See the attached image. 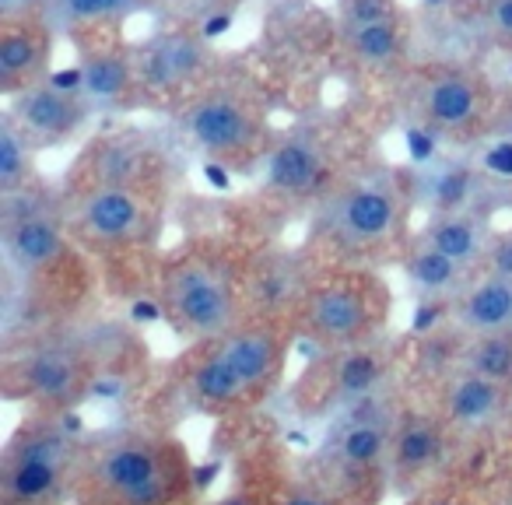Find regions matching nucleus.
I'll list each match as a JSON object with an SVG mask.
<instances>
[{
	"instance_id": "nucleus-10",
	"label": "nucleus",
	"mask_w": 512,
	"mask_h": 505,
	"mask_svg": "<svg viewBox=\"0 0 512 505\" xmlns=\"http://www.w3.org/2000/svg\"><path fill=\"white\" fill-rule=\"evenodd\" d=\"M211 57V46L200 32H158L155 39H148L134 53L137 81H141L144 92H179L211 67Z\"/></svg>"
},
{
	"instance_id": "nucleus-3",
	"label": "nucleus",
	"mask_w": 512,
	"mask_h": 505,
	"mask_svg": "<svg viewBox=\"0 0 512 505\" xmlns=\"http://www.w3.org/2000/svg\"><path fill=\"white\" fill-rule=\"evenodd\" d=\"M162 309L183 334L225 337L235 327V281L221 257L190 253L162 278Z\"/></svg>"
},
{
	"instance_id": "nucleus-43",
	"label": "nucleus",
	"mask_w": 512,
	"mask_h": 505,
	"mask_svg": "<svg viewBox=\"0 0 512 505\" xmlns=\"http://www.w3.org/2000/svg\"><path fill=\"white\" fill-rule=\"evenodd\" d=\"M428 4H439V0H428Z\"/></svg>"
},
{
	"instance_id": "nucleus-39",
	"label": "nucleus",
	"mask_w": 512,
	"mask_h": 505,
	"mask_svg": "<svg viewBox=\"0 0 512 505\" xmlns=\"http://www.w3.org/2000/svg\"><path fill=\"white\" fill-rule=\"evenodd\" d=\"M488 134L495 137V141H512V102L505 109H498V113H491Z\"/></svg>"
},
{
	"instance_id": "nucleus-32",
	"label": "nucleus",
	"mask_w": 512,
	"mask_h": 505,
	"mask_svg": "<svg viewBox=\"0 0 512 505\" xmlns=\"http://www.w3.org/2000/svg\"><path fill=\"white\" fill-rule=\"evenodd\" d=\"M397 18L393 0H341V29H358V25L386 22Z\"/></svg>"
},
{
	"instance_id": "nucleus-23",
	"label": "nucleus",
	"mask_w": 512,
	"mask_h": 505,
	"mask_svg": "<svg viewBox=\"0 0 512 505\" xmlns=\"http://www.w3.org/2000/svg\"><path fill=\"white\" fill-rule=\"evenodd\" d=\"M404 274L425 299H456L470 285L467 267L449 260L439 249L425 246V242H414V249L404 260Z\"/></svg>"
},
{
	"instance_id": "nucleus-6",
	"label": "nucleus",
	"mask_w": 512,
	"mask_h": 505,
	"mask_svg": "<svg viewBox=\"0 0 512 505\" xmlns=\"http://www.w3.org/2000/svg\"><path fill=\"white\" fill-rule=\"evenodd\" d=\"M0 204H4L0 239H4V257H8L11 271L29 278V274L57 264L64 253V221H60L57 207L46 200V193L25 186L11 197H0Z\"/></svg>"
},
{
	"instance_id": "nucleus-2",
	"label": "nucleus",
	"mask_w": 512,
	"mask_h": 505,
	"mask_svg": "<svg viewBox=\"0 0 512 505\" xmlns=\"http://www.w3.org/2000/svg\"><path fill=\"white\" fill-rule=\"evenodd\" d=\"M404 225V193L393 179H355L320 200L316 235L344 253H365L390 242Z\"/></svg>"
},
{
	"instance_id": "nucleus-24",
	"label": "nucleus",
	"mask_w": 512,
	"mask_h": 505,
	"mask_svg": "<svg viewBox=\"0 0 512 505\" xmlns=\"http://www.w3.org/2000/svg\"><path fill=\"white\" fill-rule=\"evenodd\" d=\"M148 8V0H46L43 22L57 32L92 29V25H120Z\"/></svg>"
},
{
	"instance_id": "nucleus-44",
	"label": "nucleus",
	"mask_w": 512,
	"mask_h": 505,
	"mask_svg": "<svg viewBox=\"0 0 512 505\" xmlns=\"http://www.w3.org/2000/svg\"><path fill=\"white\" fill-rule=\"evenodd\" d=\"M439 505H449V502H439Z\"/></svg>"
},
{
	"instance_id": "nucleus-42",
	"label": "nucleus",
	"mask_w": 512,
	"mask_h": 505,
	"mask_svg": "<svg viewBox=\"0 0 512 505\" xmlns=\"http://www.w3.org/2000/svg\"><path fill=\"white\" fill-rule=\"evenodd\" d=\"M221 505H246V502H221Z\"/></svg>"
},
{
	"instance_id": "nucleus-15",
	"label": "nucleus",
	"mask_w": 512,
	"mask_h": 505,
	"mask_svg": "<svg viewBox=\"0 0 512 505\" xmlns=\"http://www.w3.org/2000/svg\"><path fill=\"white\" fill-rule=\"evenodd\" d=\"M484 169L463 162V158H446V162H428L414 172V197L425 200L432 214H456L477 211V200L484 193Z\"/></svg>"
},
{
	"instance_id": "nucleus-31",
	"label": "nucleus",
	"mask_w": 512,
	"mask_h": 505,
	"mask_svg": "<svg viewBox=\"0 0 512 505\" xmlns=\"http://www.w3.org/2000/svg\"><path fill=\"white\" fill-rule=\"evenodd\" d=\"M95 186H134L144 158L134 144L127 141H106L95 148Z\"/></svg>"
},
{
	"instance_id": "nucleus-36",
	"label": "nucleus",
	"mask_w": 512,
	"mask_h": 505,
	"mask_svg": "<svg viewBox=\"0 0 512 505\" xmlns=\"http://www.w3.org/2000/svg\"><path fill=\"white\" fill-rule=\"evenodd\" d=\"M46 0H0V22L4 25H18V22H32V18H43Z\"/></svg>"
},
{
	"instance_id": "nucleus-41",
	"label": "nucleus",
	"mask_w": 512,
	"mask_h": 505,
	"mask_svg": "<svg viewBox=\"0 0 512 505\" xmlns=\"http://www.w3.org/2000/svg\"><path fill=\"white\" fill-rule=\"evenodd\" d=\"M179 4H183L186 11H190V15H197V18H204L207 11H214V8H221L218 0H179Z\"/></svg>"
},
{
	"instance_id": "nucleus-30",
	"label": "nucleus",
	"mask_w": 512,
	"mask_h": 505,
	"mask_svg": "<svg viewBox=\"0 0 512 505\" xmlns=\"http://www.w3.org/2000/svg\"><path fill=\"white\" fill-rule=\"evenodd\" d=\"M32 148L36 144L4 113V120H0V197H11L32 183V165H36Z\"/></svg>"
},
{
	"instance_id": "nucleus-33",
	"label": "nucleus",
	"mask_w": 512,
	"mask_h": 505,
	"mask_svg": "<svg viewBox=\"0 0 512 505\" xmlns=\"http://www.w3.org/2000/svg\"><path fill=\"white\" fill-rule=\"evenodd\" d=\"M484 29L502 46H512V0H484Z\"/></svg>"
},
{
	"instance_id": "nucleus-18",
	"label": "nucleus",
	"mask_w": 512,
	"mask_h": 505,
	"mask_svg": "<svg viewBox=\"0 0 512 505\" xmlns=\"http://www.w3.org/2000/svg\"><path fill=\"white\" fill-rule=\"evenodd\" d=\"M78 71H81V95L92 102V109H120L141 88L134 57H127L120 50L85 53Z\"/></svg>"
},
{
	"instance_id": "nucleus-20",
	"label": "nucleus",
	"mask_w": 512,
	"mask_h": 505,
	"mask_svg": "<svg viewBox=\"0 0 512 505\" xmlns=\"http://www.w3.org/2000/svg\"><path fill=\"white\" fill-rule=\"evenodd\" d=\"M442 456V428L439 421L425 414H397L393 425L390 463L400 477H418L432 470V463Z\"/></svg>"
},
{
	"instance_id": "nucleus-17",
	"label": "nucleus",
	"mask_w": 512,
	"mask_h": 505,
	"mask_svg": "<svg viewBox=\"0 0 512 505\" xmlns=\"http://www.w3.org/2000/svg\"><path fill=\"white\" fill-rule=\"evenodd\" d=\"M453 320L467 337L512 330V281L481 274L453 299Z\"/></svg>"
},
{
	"instance_id": "nucleus-34",
	"label": "nucleus",
	"mask_w": 512,
	"mask_h": 505,
	"mask_svg": "<svg viewBox=\"0 0 512 505\" xmlns=\"http://www.w3.org/2000/svg\"><path fill=\"white\" fill-rule=\"evenodd\" d=\"M481 274H495V278L512 281V232L495 235V239H491L488 253H484Z\"/></svg>"
},
{
	"instance_id": "nucleus-29",
	"label": "nucleus",
	"mask_w": 512,
	"mask_h": 505,
	"mask_svg": "<svg viewBox=\"0 0 512 505\" xmlns=\"http://www.w3.org/2000/svg\"><path fill=\"white\" fill-rule=\"evenodd\" d=\"M57 477L60 463L8 453V463H4V495H8V502H39V498H46L57 488Z\"/></svg>"
},
{
	"instance_id": "nucleus-14",
	"label": "nucleus",
	"mask_w": 512,
	"mask_h": 505,
	"mask_svg": "<svg viewBox=\"0 0 512 505\" xmlns=\"http://www.w3.org/2000/svg\"><path fill=\"white\" fill-rule=\"evenodd\" d=\"M218 348L228 355L235 372L246 383V393H264L281 372V358H285V341L271 323H253V327H232L218 341Z\"/></svg>"
},
{
	"instance_id": "nucleus-9",
	"label": "nucleus",
	"mask_w": 512,
	"mask_h": 505,
	"mask_svg": "<svg viewBox=\"0 0 512 505\" xmlns=\"http://www.w3.org/2000/svg\"><path fill=\"white\" fill-rule=\"evenodd\" d=\"M260 169H264V186L271 197L306 200L323 193V186H327L330 148L316 130H295V134L281 137L264 151Z\"/></svg>"
},
{
	"instance_id": "nucleus-19",
	"label": "nucleus",
	"mask_w": 512,
	"mask_h": 505,
	"mask_svg": "<svg viewBox=\"0 0 512 505\" xmlns=\"http://www.w3.org/2000/svg\"><path fill=\"white\" fill-rule=\"evenodd\" d=\"M306 292V274H302L299 260H292L288 253H267L249 271V295H253L256 306L264 309V313H281L288 306H302Z\"/></svg>"
},
{
	"instance_id": "nucleus-1",
	"label": "nucleus",
	"mask_w": 512,
	"mask_h": 505,
	"mask_svg": "<svg viewBox=\"0 0 512 505\" xmlns=\"http://www.w3.org/2000/svg\"><path fill=\"white\" fill-rule=\"evenodd\" d=\"M186 474V456L176 442L116 435L88 456L81 498L85 505H179Z\"/></svg>"
},
{
	"instance_id": "nucleus-11",
	"label": "nucleus",
	"mask_w": 512,
	"mask_h": 505,
	"mask_svg": "<svg viewBox=\"0 0 512 505\" xmlns=\"http://www.w3.org/2000/svg\"><path fill=\"white\" fill-rule=\"evenodd\" d=\"M74 225L95 242H130L148 228V207L134 186H92L78 197Z\"/></svg>"
},
{
	"instance_id": "nucleus-5",
	"label": "nucleus",
	"mask_w": 512,
	"mask_h": 505,
	"mask_svg": "<svg viewBox=\"0 0 512 505\" xmlns=\"http://www.w3.org/2000/svg\"><path fill=\"white\" fill-rule=\"evenodd\" d=\"M183 134L193 148L218 162H239L271 148L260 106L235 88H211L197 95L183 113Z\"/></svg>"
},
{
	"instance_id": "nucleus-13",
	"label": "nucleus",
	"mask_w": 512,
	"mask_h": 505,
	"mask_svg": "<svg viewBox=\"0 0 512 505\" xmlns=\"http://www.w3.org/2000/svg\"><path fill=\"white\" fill-rule=\"evenodd\" d=\"M18 383L43 404H71L85 383L81 355L67 344H39L18 365Z\"/></svg>"
},
{
	"instance_id": "nucleus-26",
	"label": "nucleus",
	"mask_w": 512,
	"mask_h": 505,
	"mask_svg": "<svg viewBox=\"0 0 512 505\" xmlns=\"http://www.w3.org/2000/svg\"><path fill=\"white\" fill-rule=\"evenodd\" d=\"M393 425H386V421H351L341 432V439H337L334 460L348 470H372L379 460L390 456Z\"/></svg>"
},
{
	"instance_id": "nucleus-40",
	"label": "nucleus",
	"mask_w": 512,
	"mask_h": 505,
	"mask_svg": "<svg viewBox=\"0 0 512 505\" xmlns=\"http://www.w3.org/2000/svg\"><path fill=\"white\" fill-rule=\"evenodd\" d=\"M281 505H337L334 498H323V495H309V491H302V495H292L285 498Z\"/></svg>"
},
{
	"instance_id": "nucleus-25",
	"label": "nucleus",
	"mask_w": 512,
	"mask_h": 505,
	"mask_svg": "<svg viewBox=\"0 0 512 505\" xmlns=\"http://www.w3.org/2000/svg\"><path fill=\"white\" fill-rule=\"evenodd\" d=\"M190 393L200 407H214V411H225V407H235L239 400L249 397L246 383H242V376L221 348H214L211 355H204L193 365Z\"/></svg>"
},
{
	"instance_id": "nucleus-21",
	"label": "nucleus",
	"mask_w": 512,
	"mask_h": 505,
	"mask_svg": "<svg viewBox=\"0 0 512 505\" xmlns=\"http://www.w3.org/2000/svg\"><path fill=\"white\" fill-rule=\"evenodd\" d=\"M383 376H386V358L379 348L358 344V348L341 351L334 369H330V383H327L330 404L348 407V404H355V400L369 397V393H376L379 386H383Z\"/></svg>"
},
{
	"instance_id": "nucleus-38",
	"label": "nucleus",
	"mask_w": 512,
	"mask_h": 505,
	"mask_svg": "<svg viewBox=\"0 0 512 505\" xmlns=\"http://www.w3.org/2000/svg\"><path fill=\"white\" fill-rule=\"evenodd\" d=\"M232 25H235V15H232V11H225V8H214V11H207V15L197 22V32L207 39V43H211V39L225 36V32L232 29Z\"/></svg>"
},
{
	"instance_id": "nucleus-37",
	"label": "nucleus",
	"mask_w": 512,
	"mask_h": 505,
	"mask_svg": "<svg viewBox=\"0 0 512 505\" xmlns=\"http://www.w3.org/2000/svg\"><path fill=\"white\" fill-rule=\"evenodd\" d=\"M407 148H411V158L421 165L435 162V148H439V134L428 127H411L407 130Z\"/></svg>"
},
{
	"instance_id": "nucleus-12",
	"label": "nucleus",
	"mask_w": 512,
	"mask_h": 505,
	"mask_svg": "<svg viewBox=\"0 0 512 505\" xmlns=\"http://www.w3.org/2000/svg\"><path fill=\"white\" fill-rule=\"evenodd\" d=\"M50 43H53V29L43 18L4 25V32H0V92L11 99L22 88L46 81Z\"/></svg>"
},
{
	"instance_id": "nucleus-28",
	"label": "nucleus",
	"mask_w": 512,
	"mask_h": 505,
	"mask_svg": "<svg viewBox=\"0 0 512 505\" xmlns=\"http://www.w3.org/2000/svg\"><path fill=\"white\" fill-rule=\"evenodd\" d=\"M344 43H348V53L358 64L390 67L404 53V29H400V18H386V22L344 29Z\"/></svg>"
},
{
	"instance_id": "nucleus-4",
	"label": "nucleus",
	"mask_w": 512,
	"mask_h": 505,
	"mask_svg": "<svg viewBox=\"0 0 512 505\" xmlns=\"http://www.w3.org/2000/svg\"><path fill=\"white\" fill-rule=\"evenodd\" d=\"M386 316V288L369 274H341L309 285L302 299V327L316 344L348 351L365 344Z\"/></svg>"
},
{
	"instance_id": "nucleus-35",
	"label": "nucleus",
	"mask_w": 512,
	"mask_h": 505,
	"mask_svg": "<svg viewBox=\"0 0 512 505\" xmlns=\"http://www.w3.org/2000/svg\"><path fill=\"white\" fill-rule=\"evenodd\" d=\"M481 169L495 179H505L512 183V141H495L481 158Z\"/></svg>"
},
{
	"instance_id": "nucleus-8",
	"label": "nucleus",
	"mask_w": 512,
	"mask_h": 505,
	"mask_svg": "<svg viewBox=\"0 0 512 505\" xmlns=\"http://www.w3.org/2000/svg\"><path fill=\"white\" fill-rule=\"evenodd\" d=\"M92 113L95 109L85 95L64 92V88H57L50 78L39 81V85L22 88V92L8 99V116L18 123V130H22L36 148L71 141V137L85 127Z\"/></svg>"
},
{
	"instance_id": "nucleus-7",
	"label": "nucleus",
	"mask_w": 512,
	"mask_h": 505,
	"mask_svg": "<svg viewBox=\"0 0 512 505\" xmlns=\"http://www.w3.org/2000/svg\"><path fill=\"white\" fill-rule=\"evenodd\" d=\"M411 109L421 127L446 134H467L488 116V88L477 74L460 67H432L411 92Z\"/></svg>"
},
{
	"instance_id": "nucleus-22",
	"label": "nucleus",
	"mask_w": 512,
	"mask_h": 505,
	"mask_svg": "<svg viewBox=\"0 0 512 505\" xmlns=\"http://www.w3.org/2000/svg\"><path fill=\"white\" fill-rule=\"evenodd\" d=\"M505 390H509V386L456 369L446 383V418L463 428L488 425V421L502 411Z\"/></svg>"
},
{
	"instance_id": "nucleus-16",
	"label": "nucleus",
	"mask_w": 512,
	"mask_h": 505,
	"mask_svg": "<svg viewBox=\"0 0 512 505\" xmlns=\"http://www.w3.org/2000/svg\"><path fill=\"white\" fill-rule=\"evenodd\" d=\"M491 239H495V232H491L488 218L477 214V211L432 214V221H428L418 235V242H425V246L446 253L449 260L463 264L467 271H474V267L481 271L484 253H488Z\"/></svg>"
},
{
	"instance_id": "nucleus-27",
	"label": "nucleus",
	"mask_w": 512,
	"mask_h": 505,
	"mask_svg": "<svg viewBox=\"0 0 512 505\" xmlns=\"http://www.w3.org/2000/svg\"><path fill=\"white\" fill-rule=\"evenodd\" d=\"M456 369L470 372V376L491 379V383L512 386V330L467 337L460 348V365Z\"/></svg>"
}]
</instances>
